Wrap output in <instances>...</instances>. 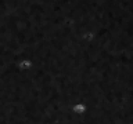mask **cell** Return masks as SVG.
Instances as JSON below:
<instances>
[{
	"instance_id": "obj_1",
	"label": "cell",
	"mask_w": 133,
	"mask_h": 124,
	"mask_svg": "<svg viewBox=\"0 0 133 124\" xmlns=\"http://www.w3.org/2000/svg\"><path fill=\"white\" fill-rule=\"evenodd\" d=\"M74 112H75V113H85V112H86V106L82 105V103L75 105V106H74Z\"/></svg>"
}]
</instances>
